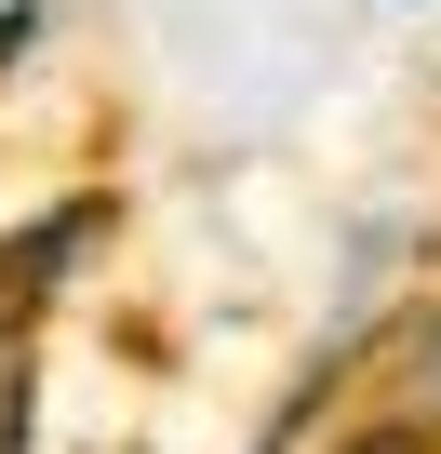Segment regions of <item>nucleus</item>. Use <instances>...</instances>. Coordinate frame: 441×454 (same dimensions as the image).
I'll use <instances>...</instances> for the list:
<instances>
[{
	"mask_svg": "<svg viewBox=\"0 0 441 454\" xmlns=\"http://www.w3.org/2000/svg\"><path fill=\"white\" fill-rule=\"evenodd\" d=\"M348 454H428V441H414V427H361Z\"/></svg>",
	"mask_w": 441,
	"mask_h": 454,
	"instance_id": "obj_1",
	"label": "nucleus"
}]
</instances>
